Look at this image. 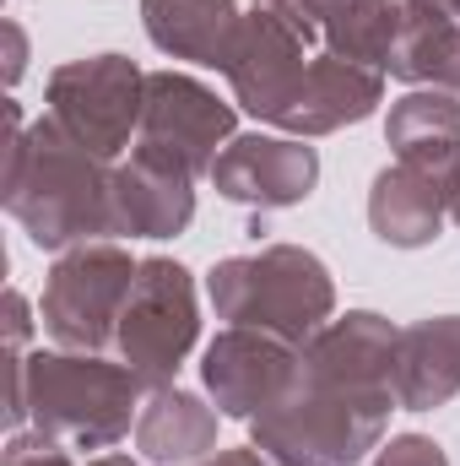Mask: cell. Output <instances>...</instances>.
<instances>
[{
    "label": "cell",
    "instance_id": "cell-22",
    "mask_svg": "<svg viewBox=\"0 0 460 466\" xmlns=\"http://www.w3.org/2000/svg\"><path fill=\"white\" fill-rule=\"evenodd\" d=\"M0 466H76V461H71V451H65L60 440H49L44 429H16V434L5 440V461Z\"/></svg>",
    "mask_w": 460,
    "mask_h": 466
},
{
    "label": "cell",
    "instance_id": "cell-13",
    "mask_svg": "<svg viewBox=\"0 0 460 466\" xmlns=\"http://www.w3.org/2000/svg\"><path fill=\"white\" fill-rule=\"evenodd\" d=\"M385 104V71L352 66L336 55H315L304 82L293 87V98L282 104V115L271 119L282 136H331L342 125H357Z\"/></svg>",
    "mask_w": 460,
    "mask_h": 466
},
{
    "label": "cell",
    "instance_id": "cell-15",
    "mask_svg": "<svg viewBox=\"0 0 460 466\" xmlns=\"http://www.w3.org/2000/svg\"><path fill=\"white\" fill-rule=\"evenodd\" d=\"M395 342L401 331L374 309H346L342 320H325L304 342V369L342 380V385H390L395 390Z\"/></svg>",
    "mask_w": 460,
    "mask_h": 466
},
{
    "label": "cell",
    "instance_id": "cell-23",
    "mask_svg": "<svg viewBox=\"0 0 460 466\" xmlns=\"http://www.w3.org/2000/svg\"><path fill=\"white\" fill-rule=\"evenodd\" d=\"M368 466H450L445 456V445L439 440H428V434H395V440H385Z\"/></svg>",
    "mask_w": 460,
    "mask_h": 466
},
{
    "label": "cell",
    "instance_id": "cell-28",
    "mask_svg": "<svg viewBox=\"0 0 460 466\" xmlns=\"http://www.w3.org/2000/svg\"><path fill=\"white\" fill-rule=\"evenodd\" d=\"M450 218H455V228H460V174H455V185H450Z\"/></svg>",
    "mask_w": 460,
    "mask_h": 466
},
{
    "label": "cell",
    "instance_id": "cell-4",
    "mask_svg": "<svg viewBox=\"0 0 460 466\" xmlns=\"http://www.w3.org/2000/svg\"><path fill=\"white\" fill-rule=\"evenodd\" d=\"M206 299L217 320L276 331L287 342H309L325 320H336V282L325 260L304 244H265L255 255H228L206 271Z\"/></svg>",
    "mask_w": 460,
    "mask_h": 466
},
{
    "label": "cell",
    "instance_id": "cell-30",
    "mask_svg": "<svg viewBox=\"0 0 460 466\" xmlns=\"http://www.w3.org/2000/svg\"><path fill=\"white\" fill-rule=\"evenodd\" d=\"M195 466H228V461H223V451H217V456H206V461H195Z\"/></svg>",
    "mask_w": 460,
    "mask_h": 466
},
{
    "label": "cell",
    "instance_id": "cell-8",
    "mask_svg": "<svg viewBox=\"0 0 460 466\" xmlns=\"http://www.w3.org/2000/svg\"><path fill=\"white\" fill-rule=\"evenodd\" d=\"M146 152L190 168L195 179L212 174L217 152L238 136V104H223L206 82L185 76V71H146V109L135 130Z\"/></svg>",
    "mask_w": 460,
    "mask_h": 466
},
{
    "label": "cell",
    "instance_id": "cell-3",
    "mask_svg": "<svg viewBox=\"0 0 460 466\" xmlns=\"http://www.w3.org/2000/svg\"><path fill=\"white\" fill-rule=\"evenodd\" d=\"M141 380L104 352L38 348L22 358V407L27 423L60 440L65 451H115L141 418Z\"/></svg>",
    "mask_w": 460,
    "mask_h": 466
},
{
    "label": "cell",
    "instance_id": "cell-21",
    "mask_svg": "<svg viewBox=\"0 0 460 466\" xmlns=\"http://www.w3.org/2000/svg\"><path fill=\"white\" fill-rule=\"evenodd\" d=\"M320 16V44L325 55L385 71L390 66V44L401 33V5L395 0H309Z\"/></svg>",
    "mask_w": 460,
    "mask_h": 466
},
{
    "label": "cell",
    "instance_id": "cell-2",
    "mask_svg": "<svg viewBox=\"0 0 460 466\" xmlns=\"http://www.w3.org/2000/svg\"><path fill=\"white\" fill-rule=\"evenodd\" d=\"M395 407L390 385H342L298 363L293 390L249 423V445L271 466H357L385 445Z\"/></svg>",
    "mask_w": 460,
    "mask_h": 466
},
{
    "label": "cell",
    "instance_id": "cell-27",
    "mask_svg": "<svg viewBox=\"0 0 460 466\" xmlns=\"http://www.w3.org/2000/svg\"><path fill=\"white\" fill-rule=\"evenodd\" d=\"M406 5H428V11H445V16L460 22V0H406Z\"/></svg>",
    "mask_w": 460,
    "mask_h": 466
},
{
    "label": "cell",
    "instance_id": "cell-26",
    "mask_svg": "<svg viewBox=\"0 0 460 466\" xmlns=\"http://www.w3.org/2000/svg\"><path fill=\"white\" fill-rule=\"evenodd\" d=\"M0 33H5V87H16L27 71V33H22V22H5Z\"/></svg>",
    "mask_w": 460,
    "mask_h": 466
},
{
    "label": "cell",
    "instance_id": "cell-19",
    "mask_svg": "<svg viewBox=\"0 0 460 466\" xmlns=\"http://www.w3.org/2000/svg\"><path fill=\"white\" fill-rule=\"evenodd\" d=\"M217 407H206L195 390L179 385H157L141 401L135 418V451L152 466H195L217 456Z\"/></svg>",
    "mask_w": 460,
    "mask_h": 466
},
{
    "label": "cell",
    "instance_id": "cell-1",
    "mask_svg": "<svg viewBox=\"0 0 460 466\" xmlns=\"http://www.w3.org/2000/svg\"><path fill=\"white\" fill-rule=\"evenodd\" d=\"M5 125H11V141H5L0 201H5L16 228L38 249H55V255L115 233V212H109L115 168H109V157L71 141L49 115L22 125V109L11 98H5Z\"/></svg>",
    "mask_w": 460,
    "mask_h": 466
},
{
    "label": "cell",
    "instance_id": "cell-5",
    "mask_svg": "<svg viewBox=\"0 0 460 466\" xmlns=\"http://www.w3.org/2000/svg\"><path fill=\"white\" fill-rule=\"evenodd\" d=\"M201 342V304H195V277L168 260V255H146L135 266L130 299L119 309L115 326V358L146 385H174L179 363Z\"/></svg>",
    "mask_w": 460,
    "mask_h": 466
},
{
    "label": "cell",
    "instance_id": "cell-9",
    "mask_svg": "<svg viewBox=\"0 0 460 466\" xmlns=\"http://www.w3.org/2000/svg\"><path fill=\"white\" fill-rule=\"evenodd\" d=\"M298 363H304V348L276 337V331L223 326L201 352V385H206V396L223 418L255 423L260 412H271L293 390Z\"/></svg>",
    "mask_w": 460,
    "mask_h": 466
},
{
    "label": "cell",
    "instance_id": "cell-25",
    "mask_svg": "<svg viewBox=\"0 0 460 466\" xmlns=\"http://www.w3.org/2000/svg\"><path fill=\"white\" fill-rule=\"evenodd\" d=\"M27 331H33L27 299L11 288V293H5V358H27Z\"/></svg>",
    "mask_w": 460,
    "mask_h": 466
},
{
    "label": "cell",
    "instance_id": "cell-6",
    "mask_svg": "<svg viewBox=\"0 0 460 466\" xmlns=\"http://www.w3.org/2000/svg\"><path fill=\"white\" fill-rule=\"evenodd\" d=\"M135 266L141 260H130V249L115 244V238H93V244L65 249L49 266V282H44V299H38L44 337L65 352L115 348V326L125 299H130Z\"/></svg>",
    "mask_w": 460,
    "mask_h": 466
},
{
    "label": "cell",
    "instance_id": "cell-12",
    "mask_svg": "<svg viewBox=\"0 0 460 466\" xmlns=\"http://www.w3.org/2000/svg\"><path fill=\"white\" fill-rule=\"evenodd\" d=\"M109 212H115V233L174 238L195 218V174L157 157V152H146V147H130V157L115 163Z\"/></svg>",
    "mask_w": 460,
    "mask_h": 466
},
{
    "label": "cell",
    "instance_id": "cell-16",
    "mask_svg": "<svg viewBox=\"0 0 460 466\" xmlns=\"http://www.w3.org/2000/svg\"><path fill=\"white\" fill-rule=\"evenodd\" d=\"M141 27L163 55L228 71L244 16L238 0H141Z\"/></svg>",
    "mask_w": 460,
    "mask_h": 466
},
{
    "label": "cell",
    "instance_id": "cell-20",
    "mask_svg": "<svg viewBox=\"0 0 460 466\" xmlns=\"http://www.w3.org/2000/svg\"><path fill=\"white\" fill-rule=\"evenodd\" d=\"M385 71L406 87H439V93L460 98V22L445 11L401 0V33L390 44Z\"/></svg>",
    "mask_w": 460,
    "mask_h": 466
},
{
    "label": "cell",
    "instance_id": "cell-17",
    "mask_svg": "<svg viewBox=\"0 0 460 466\" xmlns=\"http://www.w3.org/2000/svg\"><path fill=\"white\" fill-rule=\"evenodd\" d=\"M385 141L395 163H412L423 174H439L455 185L460 174V98L439 87H412L406 98L390 104L385 115Z\"/></svg>",
    "mask_w": 460,
    "mask_h": 466
},
{
    "label": "cell",
    "instance_id": "cell-24",
    "mask_svg": "<svg viewBox=\"0 0 460 466\" xmlns=\"http://www.w3.org/2000/svg\"><path fill=\"white\" fill-rule=\"evenodd\" d=\"M249 5H260L265 16H276L298 44H309V49L320 44V16H315V5H309V0H249Z\"/></svg>",
    "mask_w": 460,
    "mask_h": 466
},
{
    "label": "cell",
    "instance_id": "cell-14",
    "mask_svg": "<svg viewBox=\"0 0 460 466\" xmlns=\"http://www.w3.org/2000/svg\"><path fill=\"white\" fill-rule=\"evenodd\" d=\"M450 218V179L423 174L412 163H390L368 190V228L390 249H428Z\"/></svg>",
    "mask_w": 460,
    "mask_h": 466
},
{
    "label": "cell",
    "instance_id": "cell-11",
    "mask_svg": "<svg viewBox=\"0 0 460 466\" xmlns=\"http://www.w3.org/2000/svg\"><path fill=\"white\" fill-rule=\"evenodd\" d=\"M309 44H298L276 16H265L260 5H249L244 27H238V44H233V60H228V87H233V104L244 115H255L260 125L282 115V104L293 98V87L304 82L309 71Z\"/></svg>",
    "mask_w": 460,
    "mask_h": 466
},
{
    "label": "cell",
    "instance_id": "cell-29",
    "mask_svg": "<svg viewBox=\"0 0 460 466\" xmlns=\"http://www.w3.org/2000/svg\"><path fill=\"white\" fill-rule=\"evenodd\" d=\"M87 466H135V461H130V456H119V451H115V456H98V461H87Z\"/></svg>",
    "mask_w": 460,
    "mask_h": 466
},
{
    "label": "cell",
    "instance_id": "cell-7",
    "mask_svg": "<svg viewBox=\"0 0 460 466\" xmlns=\"http://www.w3.org/2000/svg\"><path fill=\"white\" fill-rule=\"evenodd\" d=\"M44 115L55 119L71 141H82L87 152L109 157L130 147V130H141L146 109V71L125 55H87V60H65L49 71L44 82Z\"/></svg>",
    "mask_w": 460,
    "mask_h": 466
},
{
    "label": "cell",
    "instance_id": "cell-10",
    "mask_svg": "<svg viewBox=\"0 0 460 466\" xmlns=\"http://www.w3.org/2000/svg\"><path fill=\"white\" fill-rule=\"evenodd\" d=\"M212 190L233 207H255V212H282L315 196L320 185V152L304 136H233L212 163Z\"/></svg>",
    "mask_w": 460,
    "mask_h": 466
},
{
    "label": "cell",
    "instance_id": "cell-18",
    "mask_svg": "<svg viewBox=\"0 0 460 466\" xmlns=\"http://www.w3.org/2000/svg\"><path fill=\"white\" fill-rule=\"evenodd\" d=\"M460 396V315L412 320L395 342V401L406 412H434Z\"/></svg>",
    "mask_w": 460,
    "mask_h": 466
}]
</instances>
